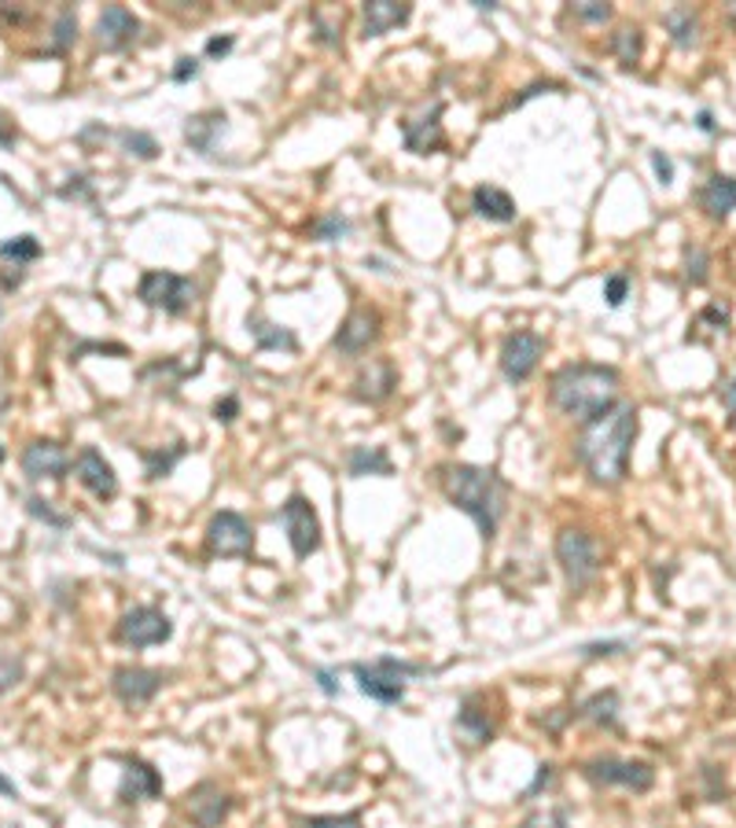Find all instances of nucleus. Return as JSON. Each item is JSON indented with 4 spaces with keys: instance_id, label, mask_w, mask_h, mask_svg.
I'll use <instances>...</instances> for the list:
<instances>
[{
    "instance_id": "f257e3e1",
    "label": "nucleus",
    "mask_w": 736,
    "mask_h": 828,
    "mask_svg": "<svg viewBox=\"0 0 736 828\" xmlns=\"http://www.w3.org/2000/svg\"><path fill=\"white\" fill-rule=\"evenodd\" d=\"M637 443V405L619 402L600 421L586 424L578 438V460L597 487H619L630 471V454Z\"/></svg>"
},
{
    "instance_id": "f03ea898",
    "label": "nucleus",
    "mask_w": 736,
    "mask_h": 828,
    "mask_svg": "<svg viewBox=\"0 0 736 828\" xmlns=\"http://www.w3.org/2000/svg\"><path fill=\"white\" fill-rule=\"evenodd\" d=\"M549 394L552 405L564 416L578 424H593L619 405V372L611 364H593V361L567 364V369L552 375Z\"/></svg>"
},
{
    "instance_id": "7ed1b4c3",
    "label": "nucleus",
    "mask_w": 736,
    "mask_h": 828,
    "mask_svg": "<svg viewBox=\"0 0 736 828\" xmlns=\"http://www.w3.org/2000/svg\"><path fill=\"white\" fill-rule=\"evenodd\" d=\"M442 490H446L453 509L472 515L479 523L483 537L490 542L497 534V520L505 512V487L497 479V471L475 465H446L442 468Z\"/></svg>"
},
{
    "instance_id": "20e7f679",
    "label": "nucleus",
    "mask_w": 736,
    "mask_h": 828,
    "mask_svg": "<svg viewBox=\"0 0 736 828\" xmlns=\"http://www.w3.org/2000/svg\"><path fill=\"white\" fill-rule=\"evenodd\" d=\"M424 666L416 663H398V660H376V663H357L354 674H357V688L368 696V700L376 704H402L405 700V677L420 674Z\"/></svg>"
},
{
    "instance_id": "39448f33",
    "label": "nucleus",
    "mask_w": 736,
    "mask_h": 828,
    "mask_svg": "<svg viewBox=\"0 0 736 828\" xmlns=\"http://www.w3.org/2000/svg\"><path fill=\"white\" fill-rule=\"evenodd\" d=\"M556 560H560V567H564V578L575 593H582V589H586L600 571L597 542H593L586 531H575V526H567V531L556 534Z\"/></svg>"
},
{
    "instance_id": "423d86ee",
    "label": "nucleus",
    "mask_w": 736,
    "mask_h": 828,
    "mask_svg": "<svg viewBox=\"0 0 736 828\" xmlns=\"http://www.w3.org/2000/svg\"><path fill=\"white\" fill-rule=\"evenodd\" d=\"M137 295L144 298L151 309H162V314H184L192 303H196V284L188 276L166 273V269H155V273L140 276Z\"/></svg>"
},
{
    "instance_id": "0eeeda50",
    "label": "nucleus",
    "mask_w": 736,
    "mask_h": 828,
    "mask_svg": "<svg viewBox=\"0 0 736 828\" xmlns=\"http://www.w3.org/2000/svg\"><path fill=\"white\" fill-rule=\"evenodd\" d=\"M582 773H586L593 784H600V788H630V792H648V788H652V781H656V770L648 766V762H641V759H611V755L586 762Z\"/></svg>"
},
{
    "instance_id": "6e6552de",
    "label": "nucleus",
    "mask_w": 736,
    "mask_h": 828,
    "mask_svg": "<svg viewBox=\"0 0 736 828\" xmlns=\"http://www.w3.org/2000/svg\"><path fill=\"white\" fill-rule=\"evenodd\" d=\"M280 523H284L291 553H295L299 560H306V556H313L321 548V520L306 498H299V493L288 498V504L280 509Z\"/></svg>"
},
{
    "instance_id": "1a4fd4ad",
    "label": "nucleus",
    "mask_w": 736,
    "mask_h": 828,
    "mask_svg": "<svg viewBox=\"0 0 736 828\" xmlns=\"http://www.w3.org/2000/svg\"><path fill=\"white\" fill-rule=\"evenodd\" d=\"M170 633H173V622L166 619V611H159L151 604L129 608L122 622H118V641L129 644V649H151V644L170 641Z\"/></svg>"
},
{
    "instance_id": "9d476101",
    "label": "nucleus",
    "mask_w": 736,
    "mask_h": 828,
    "mask_svg": "<svg viewBox=\"0 0 736 828\" xmlns=\"http://www.w3.org/2000/svg\"><path fill=\"white\" fill-rule=\"evenodd\" d=\"M207 545L214 556H251L255 526L240 512H218L207 526Z\"/></svg>"
},
{
    "instance_id": "9b49d317",
    "label": "nucleus",
    "mask_w": 736,
    "mask_h": 828,
    "mask_svg": "<svg viewBox=\"0 0 736 828\" xmlns=\"http://www.w3.org/2000/svg\"><path fill=\"white\" fill-rule=\"evenodd\" d=\"M541 353H545V339L534 336V331H516V336L505 339L501 347V372L508 383H523L530 372L538 369Z\"/></svg>"
},
{
    "instance_id": "f8f14e48",
    "label": "nucleus",
    "mask_w": 736,
    "mask_h": 828,
    "mask_svg": "<svg viewBox=\"0 0 736 828\" xmlns=\"http://www.w3.org/2000/svg\"><path fill=\"white\" fill-rule=\"evenodd\" d=\"M376 339H380V314L368 306H357V309H350V317L343 320V328H339V336H335L332 347L346 353V358H357V353H365Z\"/></svg>"
},
{
    "instance_id": "ddd939ff",
    "label": "nucleus",
    "mask_w": 736,
    "mask_h": 828,
    "mask_svg": "<svg viewBox=\"0 0 736 828\" xmlns=\"http://www.w3.org/2000/svg\"><path fill=\"white\" fill-rule=\"evenodd\" d=\"M162 682H166V674L162 671H151V666H118L115 671V696L129 707H140L148 700H155V693L162 688Z\"/></svg>"
},
{
    "instance_id": "4468645a",
    "label": "nucleus",
    "mask_w": 736,
    "mask_h": 828,
    "mask_svg": "<svg viewBox=\"0 0 736 828\" xmlns=\"http://www.w3.org/2000/svg\"><path fill=\"white\" fill-rule=\"evenodd\" d=\"M74 471H78L82 487L89 490V493H96L100 501H111L115 493H118V476H115V468L104 460L100 449L85 446L82 454H78V460H74Z\"/></svg>"
},
{
    "instance_id": "2eb2a0df",
    "label": "nucleus",
    "mask_w": 736,
    "mask_h": 828,
    "mask_svg": "<svg viewBox=\"0 0 736 828\" xmlns=\"http://www.w3.org/2000/svg\"><path fill=\"white\" fill-rule=\"evenodd\" d=\"M137 34H140V19L122 4H107L100 19H96V41H100L107 52L126 48Z\"/></svg>"
},
{
    "instance_id": "dca6fc26",
    "label": "nucleus",
    "mask_w": 736,
    "mask_h": 828,
    "mask_svg": "<svg viewBox=\"0 0 736 828\" xmlns=\"http://www.w3.org/2000/svg\"><path fill=\"white\" fill-rule=\"evenodd\" d=\"M229 806L232 799L210 781H203L188 792V814L199 828H218L225 821V814H229Z\"/></svg>"
},
{
    "instance_id": "f3484780",
    "label": "nucleus",
    "mask_w": 736,
    "mask_h": 828,
    "mask_svg": "<svg viewBox=\"0 0 736 828\" xmlns=\"http://www.w3.org/2000/svg\"><path fill=\"white\" fill-rule=\"evenodd\" d=\"M23 471L30 479H63L67 476V454L52 438H37L23 449Z\"/></svg>"
},
{
    "instance_id": "a211bd4d",
    "label": "nucleus",
    "mask_w": 736,
    "mask_h": 828,
    "mask_svg": "<svg viewBox=\"0 0 736 828\" xmlns=\"http://www.w3.org/2000/svg\"><path fill=\"white\" fill-rule=\"evenodd\" d=\"M118 795H122V803H151L162 795V777L155 766H148V762L140 759H129L126 762V773H122V784H118Z\"/></svg>"
},
{
    "instance_id": "6ab92c4d",
    "label": "nucleus",
    "mask_w": 736,
    "mask_h": 828,
    "mask_svg": "<svg viewBox=\"0 0 736 828\" xmlns=\"http://www.w3.org/2000/svg\"><path fill=\"white\" fill-rule=\"evenodd\" d=\"M696 203L711 221H725L736 210V177L725 174L707 177V185L696 192Z\"/></svg>"
},
{
    "instance_id": "aec40b11",
    "label": "nucleus",
    "mask_w": 736,
    "mask_h": 828,
    "mask_svg": "<svg viewBox=\"0 0 736 828\" xmlns=\"http://www.w3.org/2000/svg\"><path fill=\"white\" fill-rule=\"evenodd\" d=\"M394 386H398V380H394V364L391 361H383V358H376V361H368V369L357 375V383H354V394L361 397V402H387V397L394 394Z\"/></svg>"
},
{
    "instance_id": "412c9836",
    "label": "nucleus",
    "mask_w": 736,
    "mask_h": 828,
    "mask_svg": "<svg viewBox=\"0 0 736 828\" xmlns=\"http://www.w3.org/2000/svg\"><path fill=\"white\" fill-rule=\"evenodd\" d=\"M413 8L398 4V0H368L365 4V37H383L398 30L402 23H409Z\"/></svg>"
},
{
    "instance_id": "4be33fe9",
    "label": "nucleus",
    "mask_w": 736,
    "mask_h": 828,
    "mask_svg": "<svg viewBox=\"0 0 736 828\" xmlns=\"http://www.w3.org/2000/svg\"><path fill=\"white\" fill-rule=\"evenodd\" d=\"M439 115H442V103L431 107V115H427V118H416V122H405V148H409V152H416V155H431V152H439V148L446 144V137H442V122H439Z\"/></svg>"
},
{
    "instance_id": "5701e85b",
    "label": "nucleus",
    "mask_w": 736,
    "mask_h": 828,
    "mask_svg": "<svg viewBox=\"0 0 736 828\" xmlns=\"http://www.w3.org/2000/svg\"><path fill=\"white\" fill-rule=\"evenodd\" d=\"M225 129V111H203L196 118H188L184 126V141H188L192 152L199 155H214L218 152V133Z\"/></svg>"
},
{
    "instance_id": "b1692460",
    "label": "nucleus",
    "mask_w": 736,
    "mask_h": 828,
    "mask_svg": "<svg viewBox=\"0 0 736 828\" xmlns=\"http://www.w3.org/2000/svg\"><path fill=\"white\" fill-rule=\"evenodd\" d=\"M472 207H475V214L479 218H486V221H512L516 218V203H512V196H508L505 188H494V185H479L472 192Z\"/></svg>"
},
{
    "instance_id": "393cba45",
    "label": "nucleus",
    "mask_w": 736,
    "mask_h": 828,
    "mask_svg": "<svg viewBox=\"0 0 736 828\" xmlns=\"http://www.w3.org/2000/svg\"><path fill=\"white\" fill-rule=\"evenodd\" d=\"M346 468H350V476H391V457H387L383 446H357L350 449V457H346Z\"/></svg>"
},
{
    "instance_id": "a878e982",
    "label": "nucleus",
    "mask_w": 736,
    "mask_h": 828,
    "mask_svg": "<svg viewBox=\"0 0 736 828\" xmlns=\"http://www.w3.org/2000/svg\"><path fill=\"white\" fill-rule=\"evenodd\" d=\"M663 26L670 30V37H674V45L681 48H696L700 45V15L692 12V8H670L663 15Z\"/></svg>"
},
{
    "instance_id": "bb28decb",
    "label": "nucleus",
    "mask_w": 736,
    "mask_h": 828,
    "mask_svg": "<svg viewBox=\"0 0 736 828\" xmlns=\"http://www.w3.org/2000/svg\"><path fill=\"white\" fill-rule=\"evenodd\" d=\"M247 328H251L258 350H295V347H299L295 336H291L288 328L273 325V320H266L262 314H251V317H247Z\"/></svg>"
},
{
    "instance_id": "cd10ccee",
    "label": "nucleus",
    "mask_w": 736,
    "mask_h": 828,
    "mask_svg": "<svg viewBox=\"0 0 736 828\" xmlns=\"http://www.w3.org/2000/svg\"><path fill=\"white\" fill-rule=\"evenodd\" d=\"M578 715L586 718V722L615 726V718H619V696H615V693H597V696H589V700L578 707Z\"/></svg>"
},
{
    "instance_id": "c85d7f7f",
    "label": "nucleus",
    "mask_w": 736,
    "mask_h": 828,
    "mask_svg": "<svg viewBox=\"0 0 736 828\" xmlns=\"http://www.w3.org/2000/svg\"><path fill=\"white\" fill-rule=\"evenodd\" d=\"M611 52H615V56H619L623 67H634V63L641 59V52H645V37H641V30H637V26H623V30H615V34H611Z\"/></svg>"
},
{
    "instance_id": "c756f323",
    "label": "nucleus",
    "mask_w": 736,
    "mask_h": 828,
    "mask_svg": "<svg viewBox=\"0 0 736 828\" xmlns=\"http://www.w3.org/2000/svg\"><path fill=\"white\" fill-rule=\"evenodd\" d=\"M457 729H461L464 737L472 740V744H486V740L494 737V726L486 722V715H479V711H475V707H472V700L461 707V715H457Z\"/></svg>"
},
{
    "instance_id": "7c9ffc66",
    "label": "nucleus",
    "mask_w": 736,
    "mask_h": 828,
    "mask_svg": "<svg viewBox=\"0 0 736 828\" xmlns=\"http://www.w3.org/2000/svg\"><path fill=\"white\" fill-rule=\"evenodd\" d=\"M707 269H711V254L703 251L700 243H689L685 247V281L689 284H707Z\"/></svg>"
},
{
    "instance_id": "2f4dec72",
    "label": "nucleus",
    "mask_w": 736,
    "mask_h": 828,
    "mask_svg": "<svg viewBox=\"0 0 736 828\" xmlns=\"http://www.w3.org/2000/svg\"><path fill=\"white\" fill-rule=\"evenodd\" d=\"M37 254H41V243L34 240V236H15V240L0 243V258H15V265L34 262Z\"/></svg>"
},
{
    "instance_id": "473e14b6",
    "label": "nucleus",
    "mask_w": 736,
    "mask_h": 828,
    "mask_svg": "<svg viewBox=\"0 0 736 828\" xmlns=\"http://www.w3.org/2000/svg\"><path fill=\"white\" fill-rule=\"evenodd\" d=\"M299 828H361V814H317V817H299Z\"/></svg>"
},
{
    "instance_id": "72a5a7b5",
    "label": "nucleus",
    "mask_w": 736,
    "mask_h": 828,
    "mask_svg": "<svg viewBox=\"0 0 736 828\" xmlns=\"http://www.w3.org/2000/svg\"><path fill=\"white\" fill-rule=\"evenodd\" d=\"M184 457V446L177 443L170 449V454H144V460H148V479H162V476H170V468L177 465V460Z\"/></svg>"
},
{
    "instance_id": "f704fd0d",
    "label": "nucleus",
    "mask_w": 736,
    "mask_h": 828,
    "mask_svg": "<svg viewBox=\"0 0 736 828\" xmlns=\"http://www.w3.org/2000/svg\"><path fill=\"white\" fill-rule=\"evenodd\" d=\"M122 144L129 148V155H137V159H155V155H159L155 137L140 133V129H126V133H122Z\"/></svg>"
},
{
    "instance_id": "c9c22d12",
    "label": "nucleus",
    "mask_w": 736,
    "mask_h": 828,
    "mask_svg": "<svg viewBox=\"0 0 736 828\" xmlns=\"http://www.w3.org/2000/svg\"><path fill=\"white\" fill-rule=\"evenodd\" d=\"M519 828H567V814L564 810H534L530 817H523Z\"/></svg>"
},
{
    "instance_id": "e433bc0d",
    "label": "nucleus",
    "mask_w": 736,
    "mask_h": 828,
    "mask_svg": "<svg viewBox=\"0 0 736 828\" xmlns=\"http://www.w3.org/2000/svg\"><path fill=\"white\" fill-rule=\"evenodd\" d=\"M78 34V19L74 12H59V23H56V37H52V52H63Z\"/></svg>"
},
{
    "instance_id": "4c0bfd02",
    "label": "nucleus",
    "mask_w": 736,
    "mask_h": 828,
    "mask_svg": "<svg viewBox=\"0 0 736 828\" xmlns=\"http://www.w3.org/2000/svg\"><path fill=\"white\" fill-rule=\"evenodd\" d=\"M626 292H630V276L626 273H611L608 281H604V298H608V306H623Z\"/></svg>"
},
{
    "instance_id": "58836bf2",
    "label": "nucleus",
    "mask_w": 736,
    "mask_h": 828,
    "mask_svg": "<svg viewBox=\"0 0 736 828\" xmlns=\"http://www.w3.org/2000/svg\"><path fill=\"white\" fill-rule=\"evenodd\" d=\"M571 12L578 19H586V23H608L611 19V8L608 4H597V0H586V4H571Z\"/></svg>"
},
{
    "instance_id": "ea45409f",
    "label": "nucleus",
    "mask_w": 736,
    "mask_h": 828,
    "mask_svg": "<svg viewBox=\"0 0 736 828\" xmlns=\"http://www.w3.org/2000/svg\"><path fill=\"white\" fill-rule=\"evenodd\" d=\"M718 402L725 405V413H729V427L736 432V372L718 386Z\"/></svg>"
},
{
    "instance_id": "a19ab883",
    "label": "nucleus",
    "mask_w": 736,
    "mask_h": 828,
    "mask_svg": "<svg viewBox=\"0 0 736 828\" xmlns=\"http://www.w3.org/2000/svg\"><path fill=\"white\" fill-rule=\"evenodd\" d=\"M346 229H350V221L339 218V214H332V218H324L317 229H313V236H317V240H335V236H343Z\"/></svg>"
},
{
    "instance_id": "79ce46f5",
    "label": "nucleus",
    "mask_w": 736,
    "mask_h": 828,
    "mask_svg": "<svg viewBox=\"0 0 736 828\" xmlns=\"http://www.w3.org/2000/svg\"><path fill=\"white\" fill-rule=\"evenodd\" d=\"M26 509H30V515H37V520H45V523H52V526H67V523H71L67 515H56V512H52L48 501H41V498H30Z\"/></svg>"
},
{
    "instance_id": "37998d69",
    "label": "nucleus",
    "mask_w": 736,
    "mask_h": 828,
    "mask_svg": "<svg viewBox=\"0 0 736 828\" xmlns=\"http://www.w3.org/2000/svg\"><path fill=\"white\" fill-rule=\"evenodd\" d=\"M19 677H23V663L4 660V655H0V693H8V688H12Z\"/></svg>"
},
{
    "instance_id": "c03bdc74",
    "label": "nucleus",
    "mask_w": 736,
    "mask_h": 828,
    "mask_svg": "<svg viewBox=\"0 0 736 828\" xmlns=\"http://www.w3.org/2000/svg\"><path fill=\"white\" fill-rule=\"evenodd\" d=\"M196 74H199V59L196 56H181L177 67H173V81H188V78H196Z\"/></svg>"
},
{
    "instance_id": "a18cd8bd",
    "label": "nucleus",
    "mask_w": 736,
    "mask_h": 828,
    "mask_svg": "<svg viewBox=\"0 0 736 828\" xmlns=\"http://www.w3.org/2000/svg\"><path fill=\"white\" fill-rule=\"evenodd\" d=\"M236 413H240V402H236L232 394H229V397H221V402L214 405V416H218L221 424H232V421H236Z\"/></svg>"
},
{
    "instance_id": "49530a36",
    "label": "nucleus",
    "mask_w": 736,
    "mask_h": 828,
    "mask_svg": "<svg viewBox=\"0 0 736 828\" xmlns=\"http://www.w3.org/2000/svg\"><path fill=\"white\" fill-rule=\"evenodd\" d=\"M652 166H656V174H659V181H663V185H670V181H674V163H670L663 152H652Z\"/></svg>"
},
{
    "instance_id": "de8ad7c7",
    "label": "nucleus",
    "mask_w": 736,
    "mask_h": 828,
    "mask_svg": "<svg viewBox=\"0 0 736 828\" xmlns=\"http://www.w3.org/2000/svg\"><path fill=\"white\" fill-rule=\"evenodd\" d=\"M623 649H626L623 641H608V644H586V649H582V652H586L589 660H597V655H619Z\"/></svg>"
},
{
    "instance_id": "09e8293b",
    "label": "nucleus",
    "mask_w": 736,
    "mask_h": 828,
    "mask_svg": "<svg viewBox=\"0 0 736 828\" xmlns=\"http://www.w3.org/2000/svg\"><path fill=\"white\" fill-rule=\"evenodd\" d=\"M232 45H236L232 34H225V37H210V41H207V56H229Z\"/></svg>"
},
{
    "instance_id": "8fccbe9b",
    "label": "nucleus",
    "mask_w": 736,
    "mask_h": 828,
    "mask_svg": "<svg viewBox=\"0 0 736 828\" xmlns=\"http://www.w3.org/2000/svg\"><path fill=\"white\" fill-rule=\"evenodd\" d=\"M8 144H15V126L8 122L4 111H0V148H8Z\"/></svg>"
},
{
    "instance_id": "3c124183",
    "label": "nucleus",
    "mask_w": 736,
    "mask_h": 828,
    "mask_svg": "<svg viewBox=\"0 0 736 828\" xmlns=\"http://www.w3.org/2000/svg\"><path fill=\"white\" fill-rule=\"evenodd\" d=\"M313 677H317V682H321V688H324V693H328V696H335V693H339V685L332 682V674H328V671H313Z\"/></svg>"
},
{
    "instance_id": "603ef678",
    "label": "nucleus",
    "mask_w": 736,
    "mask_h": 828,
    "mask_svg": "<svg viewBox=\"0 0 736 828\" xmlns=\"http://www.w3.org/2000/svg\"><path fill=\"white\" fill-rule=\"evenodd\" d=\"M696 122H700V129H703V133H714V122H711V115H707V111H700V118H696Z\"/></svg>"
},
{
    "instance_id": "864d4df0",
    "label": "nucleus",
    "mask_w": 736,
    "mask_h": 828,
    "mask_svg": "<svg viewBox=\"0 0 736 828\" xmlns=\"http://www.w3.org/2000/svg\"><path fill=\"white\" fill-rule=\"evenodd\" d=\"M0 792H4V795H15V784H12V781H4V777H0Z\"/></svg>"
},
{
    "instance_id": "5fc2aeb1",
    "label": "nucleus",
    "mask_w": 736,
    "mask_h": 828,
    "mask_svg": "<svg viewBox=\"0 0 736 828\" xmlns=\"http://www.w3.org/2000/svg\"><path fill=\"white\" fill-rule=\"evenodd\" d=\"M729 15H733V23H736V4H729Z\"/></svg>"
}]
</instances>
